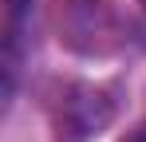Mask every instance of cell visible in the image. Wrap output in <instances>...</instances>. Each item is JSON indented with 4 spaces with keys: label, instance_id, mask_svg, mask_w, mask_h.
Here are the masks:
<instances>
[{
    "label": "cell",
    "instance_id": "cell-1",
    "mask_svg": "<svg viewBox=\"0 0 146 142\" xmlns=\"http://www.w3.org/2000/svg\"><path fill=\"white\" fill-rule=\"evenodd\" d=\"M111 115H115V103L107 99L103 87H91V83H71L55 99V126L67 138H91V134H99L111 122Z\"/></svg>",
    "mask_w": 146,
    "mask_h": 142
},
{
    "label": "cell",
    "instance_id": "cell-3",
    "mask_svg": "<svg viewBox=\"0 0 146 142\" xmlns=\"http://www.w3.org/2000/svg\"><path fill=\"white\" fill-rule=\"evenodd\" d=\"M142 28H146V16H142Z\"/></svg>",
    "mask_w": 146,
    "mask_h": 142
},
{
    "label": "cell",
    "instance_id": "cell-2",
    "mask_svg": "<svg viewBox=\"0 0 146 142\" xmlns=\"http://www.w3.org/2000/svg\"><path fill=\"white\" fill-rule=\"evenodd\" d=\"M122 142H146V122H142V126H134V130H130Z\"/></svg>",
    "mask_w": 146,
    "mask_h": 142
}]
</instances>
